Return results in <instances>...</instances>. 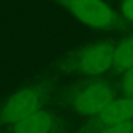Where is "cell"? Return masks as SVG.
<instances>
[{
	"label": "cell",
	"instance_id": "cell-1",
	"mask_svg": "<svg viewBox=\"0 0 133 133\" xmlns=\"http://www.w3.org/2000/svg\"><path fill=\"white\" fill-rule=\"evenodd\" d=\"M81 22L95 29L114 28L117 15L102 0H60Z\"/></svg>",
	"mask_w": 133,
	"mask_h": 133
},
{
	"label": "cell",
	"instance_id": "cell-2",
	"mask_svg": "<svg viewBox=\"0 0 133 133\" xmlns=\"http://www.w3.org/2000/svg\"><path fill=\"white\" fill-rule=\"evenodd\" d=\"M42 95L34 88H24L13 93L0 110V123L15 125L31 114L42 110Z\"/></svg>",
	"mask_w": 133,
	"mask_h": 133
},
{
	"label": "cell",
	"instance_id": "cell-3",
	"mask_svg": "<svg viewBox=\"0 0 133 133\" xmlns=\"http://www.w3.org/2000/svg\"><path fill=\"white\" fill-rule=\"evenodd\" d=\"M115 99L112 88L103 82H94L77 90L72 99L73 108L84 116H97Z\"/></svg>",
	"mask_w": 133,
	"mask_h": 133
},
{
	"label": "cell",
	"instance_id": "cell-4",
	"mask_svg": "<svg viewBox=\"0 0 133 133\" xmlns=\"http://www.w3.org/2000/svg\"><path fill=\"white\" fill-rule=\"evenodd\" d=\"M114 65V47L108 43H94L85 47L76 59V66L85 75H101Z\"/></svg>",
	"mask_w": 133,
	"mask_h": 133
},
{
	"label": "cell",
	"instance_id": "cell-5",
	"mask_svg": "<svg viewBox=\"0 0 133 133\" xmlns=\"http://www.w3.org/2000/svg\"><path fill=\"white\" fill-rule=\"evenodd\" d=\"M133 117V97H124L114 99L108 103L98 115L97 123L101 127H111L121 123H127Z\"/></svg>",
	"mask_w": 133,
	"mask_h": 133
},
{
	"label": "cell",
	"instance_id": "cell-6",
	"mask_svg": "<svg viewBox=\"0 0 133 133\" xmlns=\"http://www.w3.org/2000/svg\"><path fill=\"white\" fill-rule=\"evenodd\" d=\"M55 120L44 110H39L17 124L12 125V133H51Z\"/></svg>",
	"mask_w": 133,
	"mask_h": 133
},
{
	"label": "cell",
	"instance_id": "cell-7",
	"mask_svg": "<svg viewBox=\"0 0 133 133\" xmlns=\"http://www.w3.org/2000/svg\"><path fill=\"white\" fill-rule=\"evenodd\" d=\"M114 65L121 71L133 68V37L124 39L114 48Z\"/></svg>",
	"mask_w": 133,
	"mask_h": 133
},
{
	"label": "cell",
	"instance_id": "cell-8",
	"mask_svg": "<svg viewBox=\"0 0 133 133\" xmlns=\"http://www.w3.org/2000/svg\"><path fill=\"white\" fill-rule=\"evenodd\" d=\"M98 133H133V123L127 121V123L106 127Z\"/></svg>",
	"mask_w": 133,
	"mask_h": 133
},
{
	"label": "cell",
	"instance_id": "cell-9",
	"mask_svg": "<svg viewBox=\"0 0 133 133\" xmlns=\"http://www.w3.org/2000/svg\"><path fill=\"white\" fill-rule=\"evenodd\" d=\"M121 89H123L125 97H133V68L127 71V73L121 81Z\"/></svg>",
	"mask_w": 133,
	"mask_h": 133
},
{
	"label": "cell",
	"instance_id": "cell-10",
	"mask_svg": "<svg viewBox=\"0 0 133 133\" xmlns=\"http://www.w3.org/2000/svg\"><path fill=\"white\" fill-rule=\"evenodd\" d=\"M121 12L128 21H133V0H124L121 5Z\"/></svg>",
	"mask_w": 133,
	"mask_h": 133
}]
</instances>
